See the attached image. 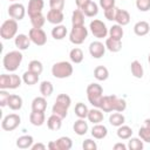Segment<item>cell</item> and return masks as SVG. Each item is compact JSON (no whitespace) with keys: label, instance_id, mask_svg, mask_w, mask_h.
I'll use <instances>...</instances> for the list:
<instances>
[{"label":"cell","instance_id":"obj_1","mask_svg":"<svg viewBox=\"0 0 150 150\" xmlns=\"http://www.w3.org/2000/svg\"><path fill=\"white\" fill-rule=\"evenodd\" d=\"M100 109L103 112H111V111L123 112L127 109V102L124 98H121L116 95H103Z\"/></svg>","mask_w":150,"mask_h":150},{"label":"cell","instance_id":"obj_2","mask_svg":"<svg viewBox=\"0 0 150 150\" xmlns=\"http://www.w3.org/2000/svg\"><path fill=\"white\" fill-rule=\"evenodd\" d=\"M22 60H23V55L21 54L20 50H11L4 55L2 64L7 71L14 73L20 67Z\"/></svg>","mask_w":150,"mask_h":150},{"label":"cell","instance_id":"obj_3","mask_svg":"<svg viewBox=\"0 0 150 150\" xmlns=\"http://www.w3.org/2000/svg\"><path fill=\"white\" fill-rule=\"evenodd\" d=\"M87 98L94 108L101 107V101L103 98V88L98 83H90L87 87Z\"/></svg>","mask_w":150,"mask_h":150},{"label":"cell","instance_id":"obj_4","mask_svg":"<svg viewBox=\"0 0 150 150\" xmlns=\"http://www.w3.org/2000/svg\"><path fill=\"white\" fill-rule=\"evenodd\" d=\"M74 68L70 62L68 61H60L53 64L52 67V75L56 79H67L73 75Z\"/></svg>","mask_w":150,"mask_h":150},{"label":"cell","instance_id":"obj_5","mask_svg":"<svg viewBox=\"0 0 150 150\" xmlns=\"http://www.w3.org/2000/svg\"><path fill=\"white\" fill-rule=\"evenodd\" d=\"M18 33V21L14 19H7L2 22L0 27V35L4 40H11L16 36Z\"/></svg>","mask_w":150,"mask_h":150},{"label":"cell","instance_id":"obj_6","mask_svg":"<svg viewBox=\"0 0 150 150\" xmlns=\"http://www.w3.org/2000/svg\"><path fill=\"white\" fill-rule=\"evenodd\" d=\"M22 79L16 74H1L0 89H16L21 86Z\"/></svg>","mask_w":150,"mask_h":150},{"label":"cell","instance_id":"obj_7","mask_svg":"<svg viewBox=\"0 0 150 150\" xmlns=\"http://www.w3.org/2000/svg\"><path fill=\"white\" fill-rule=\"evenodd\" d=\"M88 38V28L84 25L82 26H73L69 33V41L74 45H81Z\"/></svg>","mask_w":150,"mask_h":150},{"label":"cell","instance_id":"obj_8","mask_svg":"<svg viewBox=\"0 0 150 150\" xmlns=\"http://www.w3.org/2000/svg\"><path fill=\"white\" fill-rule=\"evenodd\" d=\"M89 29H90L91 34H93L96 39L107 38V35L109 34V29L107 28L105 23H104L102 20H98V19H94V20L90 22Z\"/></svg>","mask_w":150,"mask_h":150},{"label":"cell","instance_id":"obj_9","mask_svg":"<svg viewBox=\"0 0 150 150\" xmlns=\"http://www.w3.org/2000/svg\"><path fill=\"white\" fill-rule=\"evenodd\" d=\"M21 123V117L18 114H8L1 121V128L5 131H13L15 130Z\"/></svg>","mask_w":150,"mask_h":150},{"label":"cell","instance_id":"obj_10","mask_svg":"<svg viewBox=\"0 0 150 150\" xmlns=\"http://www.w3.org/2000/svg\"><path fill=\"white\" fill-rule=\"evenodd\" d=\"M28 36L35 46H45L47 43V34L42 28H30Z\"/></svg>","mask_w":150,"mask_h":150},{"label":"cell","instance_id":"obj_11","mask_svg":"<svg viewBox=\"0 0 150 150\" xmlns=\"http://www.w3.org/2000/svg\"><path fill=\"white\" fill-rule=\"evenodd\" d=\"M25 14H26V8L22 4H18V2H14L12 5H9L8 7V15L11 19H14L16 21H20L25 18Z\"/></svg>","mask_w":150,"mask_h":150},{"label":"cell","instance_id":"obj_12","mask_svg":"<svg viewBox=\"0 0 150 150\" xmlns=\"http://www.w3.org/2000/svg\"><path fill=\"white\" fill-rule=\"evenodd\" d=\"M105 45H103V42L101 41H93L89 45V54L94 57V59H101L104 53H105Z\"/></svg>","mask_w":150,"mask_h":150},{"label":"cell","instance_id":"obj_13","mask_svg":"<svg viewBox=\"0 0 150 150\" xmlns=\"http://www.w3.org/2000/svg\"><path fill=\"white\" fill-rule=\"evenodd\" d=\"M45 7V1L43 0H29L28 1V7H27V13L29 16L36 15L42 13V9Z\"/></svg>","mask_w":150,"mask_h":150},{"label":"cell","instance_id":"obj_14","mask_svg":"<svg viewBox=\"0 0 150 150\" xmlns=\"http://www.w3.org/2000/svg\"><path fill=\"white\" fill-rule=\"evenodd\" d=\"M47 21L49 23L53 25H61V22L64 20V15L62 11H57V9H49L46 16Z\"/></svg>","mask_w":150,"mask_h":150},{"label":"cell","instance_id":"obj_15","mask_svg":"<svg viewBox=\"0 0 150 150\" xmlns=\"http://www.w3.org/2000/svg\"><path fill=\"white\" fill-rule=\"evenodd\" d=\"M30 39L28 35L26 34H18L15 38H14V43H15V47L19 49V50H26L29 48L30 46Z\"/></svg>","mask_w":150,"mask_h":150},{"label":"cell","instance_id":"obj_16","mask_svg":"<svg viewBox=\"0 0 150 150\" xmlns=\"http://www.w3.org/2000/svg\"><path fill=\"white\" fill-rule=\"evenodd\" d=\"M87 118H88V121L91 122L93 124H98V123L103 122L104 115H103V111H102L100 108H93V109L89 110Z\"/></svg>","mask_w":150,"mask_h":150},{"label":"cell","instance_id":"obj_17","mask_svg":"<svg viewBox=\"0 0 150 150\" xmlns=\"http://www.w3.org/2000/svg\"><path fill=\"white\" fill-rule=\"evenodd\" d=\"M88 129H89V127H88V122H86V118H79L73 124V130L79 136L86 135L88 132Z\"/></svg>","mask_w":150,"mask_h":150},{"label":"cell","instance_id":"obj_18","mask_svg":"<svg viewBox=\"0 0 150 150\" xmlns=\"http://www.w3.org/2000/svg\"><path fill=\"white\" fill-rule=\"evenodd\" d=\"M108 135V129L105 125L98 123V124H94V127L91 128V136L96 139H103L105 138Z\"/></svg>","mask_w":150,"mask_h":150},{"label":"cell","instance_id":"obj_19","mask_svg":"<svg viewBox=\"0 0 150 150\" xmlns=\"http://www.w3.org/2000/svg\"><path fill=\"white\" fill-rule=\"evenodd\" d=\"M115 21L117 25H121L122 27L123 26H127L129 22H130V14L128 11L125 9H120L117 8L116 11V16H115Z\"/></svg>","mask_w":150,"mask_h":150},{"label":"cell","instance_id":"obj_20","mask_svg":"<svg viewBox=\"0 0 150 150\" xmlns=\"http://www.w3.org/2000/svg\"><path fill=\"white\" fill-rule=\"evenodd\" d=\"M149 30H150V25H149V22H146L144 20L137 21L134 25V33L137 36H144L149 33Z\"/></svg>","mask_w":150,"mask_h":150},{"label":"cell","instance_id":"obj_21","mask_svg":"<svg viewBox=\"0 0 150 150\" xmlns=\"http://www.w3.org/2000/svg\"><path fill=\"white\" fill-rule=\"evenodd\" d=\"M29 122L35 127H41L46 122V115L43 111H33L29 115Z\"/></svg>","mask_w":150,"mask_h":150},{"label":"cell","instance_id":"obj_22","mask_svg":"<svg viewBox=\"0 0 150 150\" xmlns=\"http://www.w3.org/2000/svg\"><path fill=\"white\" fill-rule=\"evenodd\" d=\"M47 127L49 130H53V131H56V130H60L61 127H62V118L55 114H52L48 118H47Z\"/></svg>","mask_w":150,"mask_h":150},{"label":"cell","instance_id":"obj_23","mask_svg":"<svg viewBox=\"0 0 150 150\" xmlns=\"http://www.w3.org/2000/svg\"><path fill=\"white\" fill-rule=\"evenodd\" d=\"M105 48L111 52V53H117L122 49V40H116L112 38H107L105 39Z\"/></svg>","mask_w":150,"mask_h":150},{"label":"cell","instance_id":"obj_24","mask_svg":"<svg viewBox=\"0 0 150 150\" xmlns=\"http://www.w3.org/2000/svg\"><path fill=\"white\" fill-rule=\"evenodd\" d=\"M47 109V100L45 96H38L32 101V110L33 111H46Z\"/></svg>","mask_w":150,"mask_h":150},{"label":"cell","instance_id":"obj_25","mask_svg":"<svg viewBox=\"0 0 150 150\" xmlns=\"http://www.w3.org/2000/svg\"><path fill=\"white\" fill-rule=\"evenodd\" d=\"M34 143L33 136L30 135H22L16 139V146L19 149H30Z\"/></svg>","mask_w":150,"mask_h":150},{"label":"cell","instance_id":"obj_26","mask_svg":"<svg viewBox=\"0 0 150 150\" xmlns=\"http://www.w3.org/2000/svg\"><path fill=\"white\" fill-rule=\"evenodd\" d=\"M22 97L19 96V95H15V94H12L8 98V103H7V107H9V109L16 111V110H20L22 108Z\"/></svg>","mask_w":150,"mask_h":150},{"label":"cell","instance_id":"obj_27","mask_svg":"<svg viewBox=\"0 0 150 150\" xmlns=\"http://www.w3.org/2000/svg\"><path fill=\"white\" fill-rule=\"evenodd\" d=\"M130 70H131V74L136 79H142L143 75H144V69H143V66L142 63L138 61V60H134L130 64Z\"/></svg>","mask_w":150,"mask_h":150},{"label":"cell","instance_id":"obj_28","mask_svg":"<svg viewBox=\"0 0 150 150\" xmlns=\"http://www.w3.org/2000/svg\"><path fill=\"white\" fill-rule=\"evenodd\" d=\"M67 33H68L67 27L63 25H55V27L52 29V36L55 40H63L66 38Z\"/></svg>","mask_w":150,"mask_h":150},{"label":"cell","instance_id":"obj_29","mask_svg":"<svg viewBox=\"0 0 150 150\" xmlns=\"http://www.w3.org/2000/svg\"><path fill=\"white\" fill-rule=\"evenodd\" d=\"M39 76L40 75H38V74H35L30 70H27L22 75V82L27 86H34L39 82Z\"/></svg>","mask_w":150,"mask_h":150},{"label":"cell","instance_id":"obj_30","mask_svg":"<svg viewBox=\"0 0 150 150\" xmlns=\"http://www.w3.org/2000/svg\"><path fill=\"white\" fill-rule=\"evenodd\" d=\"M94 77L97 81H105L109 77V70L104 66H97L94 69Z\"/></svg>","mask_w":150,"mask_h":150},{"label":"cell","instance_id":"obj_31","mask_svg":"<svg viewBox=\"0 0 150 150\" xmlns=\"http://www.w3.org/2000/svg\"><path fill=\"white\" fill-rule=\"evenodd\" d=\"M83 57H84V55H83V52H82V49L81 48H79V47H75V48H73L70 52H69V59H70V61L73 62V63H81L82 61H83Z\"/></svg>","mask_w":150,"mask_h":150},{"label":"cell","instance_id":"obj_32","mask_svg":"<svg viewBox=\"0 0 150 150\" xmlns=\"http://www.w3.org/2000/svg\"><path fill=\"white\" fill-rule=\"evenodd\" d=\"M125 122V117L123 114L116 111V112H112L110 116H109V123L112 125V127H121L122 124H124Z\"/></svg>","mask_w":150,"mask_h":150},{"label":"cell","instance_id":"obj_33","mask_svg":"<svg viewBox=\"0 0 150 150\" xmlns=\"http://www.w3.org/2000/svg\"><path fill=\"white\" fill-rule=\"evenodd\" d=\"M116 135H117V137H118L120 139H129V138L132 136V129H131L129 125L122 124L121 127L117 128Z\"/></svg>","mask_w":150,"mask_h":150},{"label":"cell","instance_id":"obj_34","mask_svg":"<svg viewBox=\"0 0 150 150\" xmlns=\"http://www.w3.org/2000/svg\"><path fill=\"white\" fill-rule=\"evenodd\" d=\"M71 25L73 26H82L84 25V13L82 9H75L71 14Z\"/></svg>","mask_w":150,"mask_h":150},{"label":"cell","instance_id":"obj_35","mask_svg":"<svg viewBox=\"0 0 150 150\" xmlns=\"http://www.w3.org/2000/svg\"><path fill=\"white\" fill-rule=\"evenodd\" d=\"M82 12H83L84 15L88 16V18L96 16L97 13H98V5H97L96 2H94V1H90V2L82 9Z\"/></svg>","mask_w":150,"mask_h":150},{"label":"cell","instance_id":"obj_36","mask_svg":"<svg viewBox=\"0 0 150 150\" xmlns=\"http://www.w3.org/2000/svg\"><path fill=\"white\" fill-rule=\"evenodd\" d=\"M124 35V30L122 28L121 25H112L110 28H109V36L112 38V39H116V40H122Z\"/></svg>","mask_w":150,"mask_h":150},{"label":"cell","instance_id":"obj_37","mask_svg":"<svg viewBox=\"0 0 150 150\" xmlns=\"http://www.w3.org/2000/svg\"><path fill=\"white\" fill-rule=\"evenodd\" d=\"M53 91H54V87L50 81H42L40 83V93L42 96L49 97L53 94Z\"/></svg>","mask_w":150,"mask_h":150},{"label":"cell","instance_id":"obj_38","mask_svg":"<svg viewBox=\"0 0 150 150\" xmlns=\"http://www.w3.org/2000/svg\"><path fill=\"white\" fill-rule=\"evenodd\" d=\"M56 143H57V148L59 150H70L71 146H73V141L70 137H67V136H62L60 138L56 139Z\"/></svg>","mask_w":150,"mask_h":150},{"label":"cell","instance_id":"obj_39","mask_svg":"<svg viewBox=\"0 0 150 150\" xmlns=\"http://www.w3.org/2000/svg\"><path fill=\"white\" fill-rule=\"evenodd\" d=\"M74 111H75V115H76L79 118H87L88 112H89V109H88V107H87L84 103L79 102V103H76Z\"/></svg>","mask_w":150,"mask_h":150},{"label":"cell","instance_id":"obj_40","mask_svg":"<svg viewBox=\"0 0 150 150\" xmlns=\"http://www.w3.org/2000/svg\"><path fill=\"white\" fill-rule=\"evenodd\" d=\"M144 148V142L138 137H130L128 141V149L130 150H142Z\"/></svg>","mask_w":150,"mask_h":150},{"label":"cell","instance_id":"obj_41","mask_svg":"<svg viewBox=\"0 0 150 150\" xmlns=\"http://www.w3.org/2000/svg\"><path fill=\"white\" fill-rule=\"evenodd\" d=\"M52 112L55 114V115H57V116H60L63 120L68 115V108H66V107H63V105H61V104H59V103L55 102L54 105H53V108H52Z\"/></svg>","mask_w":150,"mask_h":150},{"label":"cell","instance_id":"obj_42","mask_svg":"<svg viewBox=\"0 0 150 150\" xmlns=\"http://www.w3.org/2000/svg\"><path fill=\"white\" fill-rule=\"evenodd\" d=\"M29 18H30V23H32V26L34 28H41L46 22V16H43L42 13L33 15V16H29Z\"/></svg>","mask_w":150,"mask_h":150},{"label":"cell","instance_id":"obj_43","mask_svg":"<svg viewBox=\"0 0 150 150\" xmlns=\"http://www.w3.org/2000/svg\"><path fill=\"white\" fill-rule=\"evenodd\" d=\"M28 70L38 74V75H41V73L43 71V66H42V62L39 61V60H32L29 63H28Z\"/></svg>","mask_w":150,"mask_h":150},{"label":"cell","instance_id":"obj_44","mask_svg":"<svg viewBox=\"0 0 150 150\" xmlns=\"http://www.w3.org/2000/svg\"><path fill=\"white\" fill-rule=\"evenodd\" d=\"M55 102L69 109V107H70V104H71V98H70V96L67 95V94H59V95L56 96Z\"/></svg>","mask_w":150,"mask_h":150},{"label":"cell","instance_id":"obj_45","mask_svg":"<svg viewBox=\"0 0 150 150\" xmlns=\"http://www.w3.org/2000/svg\"><path fill=\"white\" fill-rule=\"evenodd\" d=\"M138 136L143 142L150 143V128L143 124L138 130Z\"/></svg>","mask_w":150,"mask_h":150},{"label":"cell","instance_id":"obj_46","mask_svg":"<svg viewBox=\"0 0 150 150\" xmlns=\"http://www.w3.org/2000/svg\"><path fill=\"white\" fill-rule=\"evenodd\" d=\"M136 7L139 12H148L150 9V0H136Z\"/></svg>","mask_w":150,"mask_h":150},{"label":"cell","instance_id":"obj_47","mask_svg":"<svg viewBox=\"0 0 150 150\" xmlns=\"http://www.w3.org/2000/svg\"><path fill=\"white\" fill-rule=\"evenodd\" d=\"M82 148H83V150H96L97 149V144H96L95 141H93L90 138H87V139L83 141Z\"/></svg>","mask_w":150,"mask_h":150},{"label":"cell","instance_id":"obj_48","mask_svg":"<svg viewBox=\"0 0 150 150\" xmlns=\"http://www.w3.org/2000/svg\"><path fill=\"white\" fill-rule=\"evenodd\" d=\"M49 7L50 9L62 11L64 8V0H49Z\"/></svg>","mask_w":150,"mask_h":150},{"label":"cell","instance_id":"obj_49","mask_svg":"<svg viewBox=\"0 0 150 150\" xmlns=\"http://www.w3.org/2000/svg\"><path fill=\"white\" fill-rule=\"evenodd\" d=\"M116 11L117 8L116 7H111V8H108L104 11V16L107 20L109 21H115V16H116Z\"/></svg>","mask_w":150,"mask_h":150},{"label":"cell","instance_id":"obj_50","mask_svg":"<svg viewBox=\"0 0 150 150\" xmlns=\"http://www.w3.org/2000/svg\"><path fill=\"white\" fill-rule=\"evenodd\" d=\"M9 96H11V95L6 91V89H1V90H0V105H1V107H6V105H7Z\"/></svg>","mask_w":150,"mask_h":150},{"label":"cell","instance_id":"obj_51","mask_svg":"<svg viewBox=\"0 0 150 150\" xmlns=\"http://www.w3.org/2000/svg\"><path fill=\"white\" fill-rule=\"evenodd\" d=\"M115 2H116V0H98V5L101 8H103V11L115 7Z\"/></svg>","mask_w":150,"mask_h":150},{"label":"cell","instance_id":"obj_52","mask_svg":"<svg viewBox=\"0 0 150 150\" xmlns=\"http://www.w3.org/2000/svg\"><path fill=\"white\" fill-rule=\"evenodd\" d=\"M91 0H75V4H76V7L79 9H83Z\"/></svg>","mask_w":150,"mask_h":150},{"label":"cell","instance_id":"obj_53","mask_svg":"<svg viewBox=\"0 0 150 150\" xmlns=\"http://www.w3.org/2000/svg\"><path fill=\"white\" fill-rule=\"evenodd\" d=\"M47 146L43 144V143H41V142H39V143H33V145H32V150H45Z\"/></svg>","mask_w":150,"mask_h":150},{"label":"cell","instance_id":"obj_54","mask_svg":"<svg viewBox=\"0 0 150 150\" xmlns=\"http://www.w3.org/2000/svg\"><path fill=\"white\" fill-rule=\"evenodd\" d=\"M112 149L114 150H127L128 145H125L124 143H116V144H114Z\"/></svg>","mask_w":150,"mask_h":150},{"label":"cell","instance_id":"obj_55","mask_svg":"<svg viewBox=\"0 0 150 150\" xmlns=\"http://www.w3.org/2000/svg\"><path fill=\"white\" fill-rule=\"evenodd\" d=\"M47 148H48L49 150H59L56 141H50V142H49V143L47 144Z\"/></svg>","mask_w":150,"mask_h":150},{"label":"cell","instance_id":"obj_56","mask_svg":"<svg viewBox=\"0 0 150 150\" xmlns=\"http://www.w3.org/2000/svg\"><path fill=\"white\" fill-rule=\"evenodd\" d=\"M148 62H149V64H150V54L148 55Z\"/></svg>","mask_w":150,"mask_h":150},{"label":"cell","instance_id":"obj_57","mask_svg":"<svg viewBox=\"0 0 150 150\" xmlns=\"http://www.w3.org/2000/svg\"><path fill=\"white\" fill-rule=\"evenodd\" d=\"M9 1H13V2H14V1H16V0H9Z\"/></svg>","mask_w":150,"mask_h":150}]
</instances>
